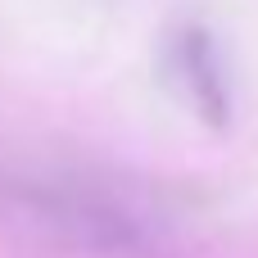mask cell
Segmentation results:
<instances>
[{
    "instance_id": "2",
    "label": "cell",
    "mask_w": 258,
    "mask_h": 258,
    "mask_svg": "<svg viewBox=\"0 0 258 258\" xmlns=\"http://www.w3.org/2000/svg\"><path fill=\"white\" fill-rule=\"evenodd\" d=\"M163 73L172 82V91L181 95V104L209 122V127H227L236 113V82H231V63L222 54V41L209 23H177L168 32L163 45Z\"/></svg>"
},
{
    "instance_id": "1",
    "label": "cell",
    "mask_w": 258,
    "mask_h": 258,
    "mask_svg": "<svg viewBox=\"0 0 258 258\" xmlns=\"http://www.w3.org/2000/svg\"><path fill=\"white\" fill-rule=\"evenodd\" d=\"M0 236L68 258H150L168 222L113 181L0 159Z\"/></svg>"
}]
</instances>
